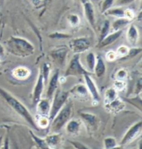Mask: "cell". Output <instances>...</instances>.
Listing matches in <instances>:
<instances>
[{
  "label": "cell",
  "mask_w": 142,
  "mask_h": 149,
  "mask_svg": "<svg viewBox=\"0 0 142 149\" xmlns=\"http://www.w3.org/2000/svg\"><path fill=\"white\" fill-rule=\"evenodd\" d=\"M108 16H112L115 17L117 18H121L125 17V10H123L121 8H110L104 13Z\"/></svg>",
  "instance_id": "28"
},
{
  "label": "cell",
  "mask_w": 142,
  "mask_h": 149,
  "mask_svg": "<svg viewBox=\"0 0 142 149\" xmlns=\"http://www.w3.org/2000/svg\"><path fill=\"white\" fill-rule=\"evenodd\" d=\"M2 147V137H0V149Z\"/></svg>",
  "instance_id": "46"
},
{
  "label": "cell",
  "mask_w": 142,
  "mask_h": 149,
  "mask_svg": "<svg viewBox=\"0 0 142 149\" xmlns=\"http://www.w3.org/2000/svg\"><path fill=\"white\" fill-rule=\"evenodd\" d=\"M85 74H91L83 66L81 61V55L74 54L65 70L64 77H78L83 76Z\"/></svg>",
  "instance_id": "5"
},
{
  "label": "cell",
  "mask_w": 142,
  "mask_h": 149,
  "mask_svg": "<svg viewBox=\"0 0 142 149\" xmlns=\"http://www.w3.org/2000/svg\"><path fill=\"white\" fill-rule=\"evenodd\" d=\"M45 84H46L44 82L42 74L40 70L39 71L38 79H37L34 88H33L32 93V103L34 107L36 106L37 103L42 99V95L43 94V92H44V86H45Z\"/></svg>",
  "instance_id": "12"
},
{
  "label": "cell",
  "mask_w": 142,
  "mask_h": 149,
  "mask_svg": "<svg viewBox=\"0 0 142 149\" xmlns=\"http://www.w3.org/2000/svg\"><path fill=\"white\" fill-rule=\"evenodd\" d=\"M126 102L119 97L112 102L104 104V107L106 111L112 114H118L126 109Z\"/></svg>",
  "instance_id": "15"
},
{
  "label": "cell",
  "mask_w": 142,
  "mask_h": 149,
  "mask_svg": "<svg viewBox=\"0 0 142 149\" xmlns=\"http://www.w3.org/2000/svg\"><path fill=\"white\" fill-rule=\"evenodd\" d=\"M6 51L15 57L25 58L33 55L35 48L30 41L24 37L11 36L6 41Z\"/></svg>",
  "instance_id": "2"
},
{
  "label": "cell",
  "mask_w": 142,
  "mask_h": 149,
  "mask_svg": "<svg viewBox=\"0 0 142 149\" xmlns=\"http://www.w3.org/2000/svg\"><path fill=\"white\" fill-rule=\"evenodd\" d=\"M109 149H123V146H118V145H117V146H115V147H114V148H109Z\"/></svg>",
  "instance_id": "45"
},
{
  "label": "cell",
  "mask_w": 142,
  "mask_h": 149,
  "mask_svg": "<svg viewBox=\"0 0 142 149\" xmlns=\"http://www.w3.org/2000/svg\"><path fill=\"white\" fill-rule=\"evenodd\" d=\"M142 49L140 47H132L129 49V52L127 57L125 58V59H128L130 58H133V57H136L137 55H139L141 53Z\"/></svg>",
  "instance_id": "38"
},
{
  "label": "cell",
  "mask_w": 142,
  "mask_h": 149,
  "mask_svg": "<svg viewBox=\"0 0 142 149\" xmlns=\"http://www.w3.org/2000/svg\"><path fill=\"white\" fill-rule=\"evenodd\" d=\"M74 104L72 101L68 100L51 122L50 130L52 133H58L65 127L67 123L72 118Z\"/></svg>",
  "instance_id": "3"
},
{
  "label": "cell",
  "mask_w": 142,
  "mask_h": 149,
  "mask_svg": "<svg viewBox=\"0 0 142 149\" xmlns=\"http://www.w3.org/2000/svg\"><path fill=\"white\" fill-rule=\"evenodd\" d=\"M67 22L71 27H77L81 24V19L77 15L71 14L67 17Z\"/></svg>",
  "instance_id": "33"
},
{
  "label": "cell",
  "mask_w": 142,
  "mask_h": 149,
  "mask_svg": "<svg viewBox=\"0 0 142 149\" xmlns=\"http://www.w3.org/2000/svg\"><path fill=\"white\" fill-rule=\"evenodd\" d=\"M128 75V72L125 68H120L115 73V79L118 80H124L126 81Z\"/></svg>",
  "instance_id": "37"
},
{
  "label": "cell",
  "mask_w": 142,
  "mask_h": 149,
  "mask_svg": "<svg viewBox=\"0 0 142 149\" xmlns=\"http://www.w3.org/2000/svg\"><path fill=\"white\" fill-rule=\"evenodd\" d=\"M134 0H121L120 3L121 4H128V3H132Z\"/></svg>",
  "instance_id": "44"
},
{
  "label": "cell",
  "mask_w": 142,
  "mask_h": 149,
  "mask_svg": "<svg viewBox=\"0 0 142 149\" xmlns=\"http://www.w3.org/2000/svg\"><path fill=\"white\" fill-rule=\"evenodd\" d=\"M86 60V64H87V70L91 73V72H94V69L95 65H96V55H95L94 52H89L87 54L85 57Z\"/></svg>",
  "instance_id": "25"
},
{
  "label": "cell",
  "mask_w": 142,
  "mask_h": 149,
  "mask_svg": "<svg viewBox=\"0 0 142 149\" xmlns=\"http://www.w3.org/2000/svg\"><path fill=\"white\" fill-rule=\"evenodd\" d=\"M80 120L88 131L94 132L98 128L99 126V119L94 113L89 112H80Z\"/></svg>",
  "instance_id": "9"
},
{
  "label": "cell",
  "mask_w": 142,
  "mask_h": 149,
  "mask_svg": "<svg viewBox=\"0 0 142 149\" xmlns=\"http://www.w3.org/2000/svg\"><path fill=\"white\" fill-rule=\"evenodd\" d=\"M70 48L66 45H60L53 47L49 51V56L52 61L58 67L63 68L66 64Z\"/></svg>",
  "instance_id": "6"
},
{
  "label": "cell",
  "mask_w": 142,
  "mask_h": 149,
  "mask_svg": "<svg viewBox=\"0 0 142 149\" xmlns=\"http://www.w3.org/2000/svg\"><path fill=\"white\" fill-rule=\"evenodd\" d=\"M70 143L74 146L75 149H90L88 146H87L83 143L78 141H70Z\"/></svg>",
  "instance_id": "41"
},
{
  "label": "cell",
  "mask_w": 142,
  "mask_h": 149,
  "mask_svg": "<svg viewBox=\"0 0 142 149\" xmlns=\"http://www.w3.org/2000/svg\"><path fill=\"white\" fill-rule=\"evenodd\" d=\"M126 39L130 45L134 46L139 39V32L134 24H130L126 31Z\"/></svg>",
  "instance_id": "18"
},
{
  "label": "cell",
  "mask_w": 142,
  "mask_h": 149,
  "mask_svg": "<svg viewBox=\"0 0 142 149\" xmlns=\"http://www.w3.org/2000/svg\"><path fill=\"white\" fill-rule=\"evenodd\" d=\"M82 125H83V123L80 119L71 118L70 120L65 126V131L69 135L77 136L81 133Z\"/></svg>",
  "instance_id": "13"
},
{
  "label": "cell",
  "mask_w": 142,
  "mask_h": 149,
  "mask_svg": "<svg viewBox=\"0 0 142 149\" xmlns=\"http://www.w3.org/2000/svg\"><path fill=\"white\" fill-rule=\"evenodd\" d=\"M70 96L81 102H87L91 98L85 84H77L69 91Z\"/></svg>",
  "instance_id": "11"
},
{
  "label": "cell",
  "mask_w": 142,
  "mask_h": 149,
  "mask_svg": "<svg viewBox=\"0 0 142 149\" xmlns=\"http://www.w3.org/2000/svg\"><path fill=\"white\" fill-rule=\"evenodd\" d=\"M125 102H128L134 107H135L137 109H139L140 112H141V94L136 95L134 97L132 98H127L125 99Z\"/></svg>",
  "instance_id": "30"
},
{
  "label": "cell",
  "mask_w": 142,
  "mask_h": 149,
  "mask_svg": "<svg viewBox=\"0 0 142 149\" xmlns=\"http://www.w3.org/2000/svg\"><path fill=\"white\" fill-rule=\"evenodd\" d=\"M110 29H111V24L108 20H105L103 24V26L101 27L99 35V39H98V42L102 41L107 35L110 33Z\"/></svg>",
  "instance_id": "29"
},
{
  "label": "cell",
  "mask_w": 142,
  "mask_h": 149,
  "mask_svg": "<svg viewBox=\"0 0 142 149\" xmlns=\"http://www.w3.org/2000/svg\"><path fill=\"white\" fill-rule=\"evenodd\" d=\"M131 23L130 20L125 17L117 18L112 24H111V29L112 31H118L123 30L125 27L128 26L129 24Z\"/></svg>",
  "instance_id": "23"
},
{
  "label": "cell",
  "mask_w": 142,
  "mask_h": 149,
  "mask_svg": "<svg viewBox=\"0 0 142 149\" xmlns=\"http://www.w3.org/2000/svg\"><path fill=\"white\" fill-rule=\"evenodd\" d=\"M0 63H1V61H0Z\"/></svg>",
  "instance_id": "48"
},
{
  "label": "cell",
  "mask_w": 142,
  "mask_h": 149,
  "mask_svg": "<svg viewBox=\"0 0 142 149\" xmlns=\"http://www.w3.org/2000/svg\"><path fill=\"white\" fill-rule=\"evenodd\" d=\"M6 51L4 46L2 44H0V61L5 58Z\"/></svg>",
  "instance_id": "42"
},
{
  "label": "cell",
  "mask_w": 142,
  "mask_h": 149,
  "mask_svg": "<svg viewBox=\"0 0 142 149\" xmlns=\"http://www.w3.org/2000/svg\"><path fill=\"white\" fill-rule=\"evenodd\" d=\"M59 78H60V71L59 69H56L54 71L53 74L50 78L49 81L46 91V98L49 100L50 101L53 98V96L55 93L56 91L58 88L59 85Z\"/></svg>",
  "instance_id": "14"
},
{
  "label": "cell",
  "mask_w": 142,
  "mask_h": 149,
  "mask_svg": "<svg viewBox=\"0 0 142 149\" xmlns=\"http://www.w3.org/2000/svg\"><path fill=\"white\" fill-rule=\"evenodd\" d=\"M106 70L107 68L103 59L102 58L101 56H96V62L93 72L97 78H102L105 74Z\"/></svg>",
  "instance_id": "22"
},
{
  "label": "cell",
  "mask_w": 142,
  "mask_h": 149,
  "mask_svg": "<svg viewBox=\"0 0 142 149\" xmlns=\"http://www.w3.org/2000/svg\"><path fill=\"white\" fill-rule=\"evenodd\" d=\"M114 0H105L103 2L101 6V12L102 13H104L106 12L108 9L111 8L113 4Z\"/></svg>",
  "instance_id": "39"
},
{
  "label": "cell",
  "mask_w": 142,
  "mask_h": 149,
  "mask_svg": "<svg viewBox=\"0 0 142 149\" xmlns=\"http://www.w3.org/2000/svg\"><path fill=\"white\" fill-rule=\"evenodd\" d=\"M129 49L130 48L125 45H121L118 47L117 51H115L116 54H117V58L120 59H125L127 55H128Z\"/></svg>",
  "instance_id": "32"
},
{
  "label": "cell",
  "mask_w": 142,
  "mask_h": 149,
  "mask_svg": "<svg viewBox=\"0 0 142 149\" xmlns=\"http://www.w3.org/2000/svg\"><path fill=\"white\" fill-rule=\"evenodd\" d=\"M123 33V30L118 31H113V32L110 33L107 36H106L102 41L98 43L97 48H105L108 46L112 45L113 43H115L117 40L120 38Z\"/></svg>",
  "instance_id": "16"
},
{
  "label": "cell",
  "mask_w": 142,
  "mask_h": 149,
  "mask_svg": "<svg viewBox=\"0 0 142 149\" xmlns=\"http://www.w3.org/2000/svg\"><path fill=\"white\" fill-rule=\"evenodd\" d=\"M29 133L31 135V137H32L33 140L34 141V142L36 144L37 146H38V148L40 149H51L47 143L46 142L45 139L44 138H41L40 137L36 135L35 134L33 133V130H29Z\"/></svg>",
  "instance_id": "26"
},
{
  "label": "cell",
  "mask_w": 142,
  "mask_h": 149,
  "mask_svg": "<svg viewBox=\"0 0 142 149\" xmlns=\"http://www.w3.org/2000/svg\"><path fill=\"white\" fill-rule=\"evenodd\" d=\"M81 1H83V3H85V1H87V0H81Z\"/></svg>",
  "instance_id": "47"
},
{
  "label": "cell",
  "mask_w": 142,
  "mask_h": 149,
  "mask_svg": "<svg viewBox=\"0 0 142 149\" xmlns=\"http://www.w3.org/2000/svg\"><path fill=\"white\" fill-rule=\"evenodd\" d=\"M83 77L84 81H85V85L87 87L91 98L92 99L93 103L95 105H97L101 100V97L100 93L98 91L96 83L94 82V79L91 77V74H85Z\"/></svg>",
  "instance_id": "10"
},
{
  "label": "cell",
  "mask_w": 142,
  "mask_h": 149,
  "mask_svg": "<svg viewBox=\"0 0 142 149\" xmlns=\"http://www.w3.org/2000/svg\"><path fill=\"white\" fill-rule=\"evenodd\" d=\"M118 59L117 58V54H116V52L114 51H109L108 52H107L105 54V59L108 61H114Z\"/></svg>",
  "instance_id": "40"
},
{
  "label": "cell",
  "mask_w": 142,
  "mask_h": 149,
  "mask_svg": "<svg viewBox=\"0 0 142 149\" xmlns=\"http://www.w3.org/2000/svg\"><path fill=\"white\" fill-rule=\"evenodd\" d=\"M104 144V149H109L114 148V147L117 146V141L115 137H108L105 138L103 141Z\"/></svg>",
  "instance_id": "35"
},
{
  "label": "cell",
  "mask_w": 142,
  "mask_h": 149,
  "mask_svg": "<svg viewBox=\"0 0 142 149\" xmlns=\"http://www.w3.org/2000/svg\"><path fill=\"white\" fill-rule=\"evenodd\" d=\"M84 12H85V16L87 21L93 29H95L96 28V17H95L94 10L92 4L87 1L84 3Z\"/></svg>",
  "instance_id": "20"
},
{
  "label": "cell",
  "mask_w": 142,
  "mask_h": 149,
  "mask_svg": "<svg viewBox=\"0 0 142 149\" xmlns=\"http://www.w3.org/2000/svg\"><path fill=\"white\" fill-rule=\"evenodd\" d=\"M49 37L53 40H65L72 37V35L67 33H63L61 32H53L49 35Z\"/></svg>",
  "instance_id": "34"
},
{
  "label": "cell",
  "mask_w": 142,
  "mask_h": 149,
  "mask_svg": "<svg viewBox=\"0 0 142 149\" xmlns=\"http://www.w3.org/2000/svg\"><path fill=\"white\" fill-rule=\"evenodd\" d=\"M142 132V122L139 121L134 123L133 125H132L128 128V130L123 136L121 139L120 145L121 146H126L130 144V143L133 142L136 140L138 137L141 135Z\"/></svg>",
  "instance_id": "8"
},
{
  "label": "cell",
  "mask_w": 142,
  "mask_h": 149,
  "mask_svg": "<svg viewBox=\"0 0 142 149\" xmlns=\"http://www.w3.org/2000/svg\"><path fill=\"white\" fill-rule=\"evenodd\" d=\"M51 65L49 62L44 63L42 65V68H41V69L40 70L41 72H42L43 78H44V82H45V84L47 83L49 77L50 72H51Z\"/></svg>",
  "instance_id": "31"
},
{
  "label": "cell",
  "mask_w": 142,
  "mask_h": 149,
  "mask_svg": "<svg viewBox=\"0 0 142 149\" xmlns=\"http://www.w3.org/2000/svg\"><path fill=\"white\" fill-rule=\"evenodd\" d=\"M2 148V147H1ZM2 149H9V144H8V139H6L4 141V146Z\"/></svg>",
  "instance_id": "43"
},
{
  "label": "cell",
  "mask_w": 142,
  "mask_h": 149,
  "mask_svg": "<svg viewBox=\"0 0 142 149\" xmlns=\"http://www.w3.org/2000/svg\"><path fill=\"white\" fill-rule=\"evenodd\" d=\"M35 120V123H36V125L38 126V128H42V129H46L49 126H50L51 124V121H50L49 117L46 116H40V115H38Z\"/></svg>",
  "instance_id": "27"
},
{
  "label": "cell",
  "mask_w": 142,
  "mask_h": 149,
  "mask_svg": "<svg viewBox=\"0 0 142 149\" xmlns=\"http://www.w3.org/2000/svg\"><path fill=\"white\" fill-rule=\"evenodd\" d=\"M0 97L2 99L7 106H8L16 114L26 121L31 126V128L37 130H40L36 125L35 117L31 114L27 107L24 106V104L20 102V100L13 95L10 92L1 86H0Z\"/></svg>",
  "instance_id": "1"
},
{
  "label": "cell",
  "mask_w": 142,
  "mask_h": 149,
  "mask_svg": "<svg viewBox=\"0 0 142 149\" xmlns=\"http://www.w3.org/2000/svg\"><path fill=\"white\" fill-rule=\"evenodd\" d=\"M13 77L20 81L27 80L31 77V70L27 66H19L13 68L11 71Z\"/></svg>",
  "instance_id": "17"
},
{
  "label": "cell",
  "mask_w": 142,
  "mask_h": 149,
  "mask_svg": "<svg viewBox=\"0 0 142 149\" xmlns=\"http://www.w3.org/2000/svg\"><path fill=\"white\" fill-rule=\"evenodd\" d=\"M49 146L51 149H56L59 146L62 141V135L58 133H52L44 138Z\"/></svg>",
  "instance_id": "21"
},
{
  "label": "cell",
  "mask_w": 142,
  "mask_h": 149,
  "mask_svg": "<svg viewBox=\"0 0 142 149\" xmlns=\"http://www.w3.org/2000/svg\"><path fill=\"white\" fill-rule=\"evenodd\" d=\"M118 92L115 90L113 87H110L105 90L104 93L103 97V103L104 104H107L110 102H112L117 97H119Z\"/></svg>",
  "instance_id": "24"
},
{
  "label": "cell",
  "mask_w": 142,
  "mask_h": 149,
  "mask_svg": "<svg viewBox=\"0 0 142 149\" xmlns=\"http://www.w3.org/2000/svg\"><path fill=\"white\" fill-rule=\"evenodd\" d=\"M70 97L69 91H65L60 88H57L52 98L53 101L51 103V110L49 115V118L51 122L60 111V110L67 103Z\"/></svg>",
  "instance_id": "4"
},
{
  "label": "cell",
  "mask_w": 142,
  "mask_h": 149,
  "mask_svg": "<svg viewBox=\"0 0 142 149\" xmlns=\"http://www.w3.org/2000/svg\"><path fill=\"white\" fill-rule=\"evenodd\" d=\"M35 107L38 115L49 117L51 110V101L49 100L47 98L41 99Z\"/></svg>",
  "instance_id": "19"
},
{
  "label": "cell",
  "mask_w": 142,
  "mask_h": 149,
  "mask_svg": "<svg viewBox=\"0 0 142 149\" xmlns=\"http://www.w3.org/2000/svg\"><path fill=\"white\" fill-rule=\"evenodd\" d=\"M126 82L124 80H118L115 79L114 81L113 88L115 89L117 92H121L126 88Z\"/></svg>",
  "instance_id": "36"
},
{
  "label": "cell",
  "mask_w": 142,
  "mask_h": 149,
  "mask_svg": "<svg viewBox=\"0 0 142 149\" xmlns=\"http://www.w3.org/2000/svg\"><path fill=\"white\" fill-rule=\"evenodd\" d=\"M91 46L90 40L85 37H80L72 39L69 42L68 47L74 54H79L88 51Z\"/></svg>",
  "instance_id": "7"
}]
</instances>
